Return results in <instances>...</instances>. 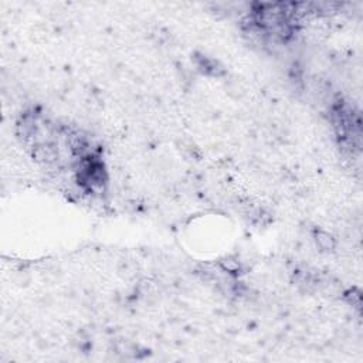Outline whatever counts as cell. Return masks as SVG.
<instances>
[{
    "label": "cell",
    "instance_id": "cell-1",
    "mask_svg": "<svg viewBox=\"0 0 363 363\" xmlns=\"http://www.w3.org/2000/svg\"><path fill=\"white\" fill-rule=\"evenodd\" d=\"M33 156L36 158L38 162H43V164H51L57 159V152L53 146L50 145H40L36 146L34 152H33Z\"/></svg>",
    "mask_w": 363,
    "mask_h": 363
},
{
    "label": "cell",
    "instance_id": "cell-2",
    "mask_svg": "<svg viewBox=\"0 0 363 363\" xmlns=\"http://www.w3.org/2000/svg\"><path fill=\"white\" fill-rule=\"evenodd\" d=\"M315 240L316 244L319 246V248H322L324 251H332L335 248V241L332 236H329L325 231H316L315 234Z\"/></svg>",
    "mask_w": 363,
    "mask_h": 363
},
{
    "label": "cell",
    "instance_id": "cell-3",
    "mask_svg": "<svg viewBox=\"0 0 363 363\" xmlns=\"http://www.w3.org/2000/svg\"><path fill=\"white\" fill-rule=\"evenodd\" d=\"M346 298H347V301H349V304H350L352 307H355L356 309H361V305H362V295H361L359 291H349L347 295H346Z\"/></svg>",
    "mask_w": 363,
    "mask_h": 363
}]
</instances>
